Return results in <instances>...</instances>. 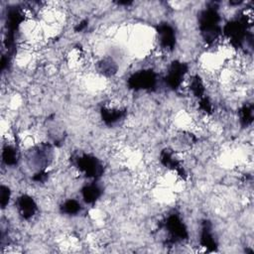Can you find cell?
Instances as JSON below:
<instances>
[{
  "instance_id": "3957f363",
  "label": "cell",
  "mask_w": 254,
  "mask_h": 254,
  "mask_svg": "<svg viewBox=\"0 0 254 254\" xmlns=\"http://www.w3.org/2000/svg\"><path fill=\"white\" fill-rule=\"evenodd\" d=\"M187 73V65L183 63L175 62L171 64L168 74L166 76V82L171 88H179L182 84L185 75Z\"/></svg>"
},
{
  "instance_id": "8992f818",
  "label": "cell",
  "mask_w": 254,
  "mask_h": 254,
  "mask_svg": "<svg viewBox=\"0 0 254 254\" xmlns=\"http://www.w3.org/2000/svg\"><path fill=\"white\" fill-rule=\"evenodd\" d=\"M159 41L161 46L166 50H172L175 45V32L169 25H160L158 28Z\"/></svg>"
},
{
  "instance_id": "30bf717a",
  "label": "cell",
  "mask_w": 254,
  "mask_h": 254,
  "mask_svg": "<svg viewBox=\"0 0 254 254\" xmlns=\"http://www.w3.org/2000/svg\"><path fill=\"white\" fill-rule=\"evenodd\" d=\"M79 209L80 204L75 199H68L62 206V210L67 214H75L79 211Z\"/></svg>"
},
{
  "instance_id": "6da1fadb",
  "label": "cell",
  "mask_w": 254,
  "mask_h": 254,
  "mask_svg": "<svg viewBox=\"0 0 254 254\" xmlns=\"http://www.w3.org/2000/svg\"><path fill=\"white\" fill-rule=\"evenodd\" d=\"M129 86L134 89H148L155 85L156 74L152 70H142L129 78Z\"/></svg>"
},
{
  "instance_id": "9c48e42d",
  "label": "cell",
  "mask_w": 254,
  "mask_h": 254,
  "mask_svg": "<svg viewBox=\"0 0 254 254\" xmlns=\"http://www.w3.org/2000/svg\"><path fill=\"white\" fill-rule=\"evenodd\" d=\"M2 158H3V161L5 162V164H7V165L15 164L17 161V153H16L15 148H13L11 146H6L3 150Z\"/></svg>"
},
{
  "instance_id": "277c9868",
  "label": "cell",
  "mask_w": 254,
  "mask_h": 254,
  "mask_svg": "<svg viewBox=\"0 0 254 254\" xmlns=\"http://www.w3.org/2000/svg\"><path fill=\"white\" fill-rule=\"evenodd\" d=\"M166 228L168 233L172 236V238H175V240L186 239L188 237V232L185 224L176 214L168 217L166 222Z\"/></svg>"
},
{
  "instance_id": "8fae6325",
  "label": "cell",
  "mask_w": 254,
  "mask_h": 254,
  "mask_svg": "<svg viewBox=\"0 0 254 254\" xmlns=\"http://www.w3.org/2000/svg\"><path fill=\"white\" fill-rule=\"evenodd\" d=\"M10 197V190L7 187L2 186L1 187V205L2 207H5L9 202Z\"/></svg>"
},
{
  "instance_id": "7a4b0ae2",
  "label": "cell",
  "mask_w": 254,
  "mask_h": 254,
  "mask_svg": "<svg viewBox=\"0 0 254 254\" xmlns=\"http://www.w3.org/2000/svg\"><path fill=\"white\" fill-rule=\"evenodd\" d=\"M77 165L79 170L82 171L88 177L97 178L102 173V165L95 157L89 155H84L78 158Z\"/></svg>"
},
{
  "instance_id": "5b68a950",
  "label": "cell",
  "mask_w": 254,
  "mask_h": 254,
  "mask_svg": "<svg viewBox=\"0 0 254 254\" xmlns=\"http://www.w3.org/2000/svg\"><path fill=\"white\" fill-rule=\"evenodd\" d=\"M17 207H18V210H19L20 214L22 215V217H24L26 219L31 218L37 210L36 202L34 201V199L31 196H29L27 194H24L18 198Z\"/></svg>"
},
{
  "instance_id": "52a82bcc",
  "label": "cell",
  "mask_w": 254,
  "mask_h": 254,
  "mask_svg": "<svg viewBox=\"0 0 254 254\" xmlns=\"http://www.w3.org/2000/svg\"><path fill=\"white\" fill-rule=\"evenodd\" d=\"M200 242H201L202 246L207 249H214L216 247V243L213 238V235H212V232L210 229V225L206 222L202 226V230H201V234H200Z\"/></svg>"
},
{
  "instance_id": "ba28073f",
  "label": "cell",
  "mask_w": 254,
  "mask_h": 254,
  "mask_svg": "<svg viewBox=\"0 0 254 254\" xmlns=\"http://www.w3.org/2000/svg\"><path fill=\"white\" fill-rule=\"evenodd\" d=\"M100 195V189L96 185H88L82 189V196L86 202H94Z\"/></svg>"
}]
</instances>
